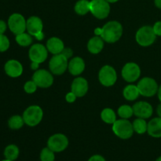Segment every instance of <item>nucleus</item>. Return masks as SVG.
I'll use <instances>...</instances> for the list:
<instances>
[{
  "label": "nucleus",
  "instance_id": "obj_1",
  "mask_svg": "<svg viewBox=\"0 0 161 161\" xmlns=\"http://www.w3.org/2000/svg\"><path fill=\"white\" fill-rule=\"evenodd\" d=\"M101 37L108 43H113L119 40L123 35V27L119 22L113 20L102 27Z\"/></svg>",
  "mask_w": 161,
  "mask_h": 161
},
{
  "label": "nucleus",
  "instance_id": "obj_2",
  "mask_svg": "<svg viewBox=\"0 0 161 161\" xmlns=\"http://www.w3.org/2000/svg\"><path fill=\"white\" fill-rule=\"evenodd\" d=\"M113 130L115 135L122 139H128L133 135V125L127 119L116 120L113 124Z\"/></svg>",
  "mask_w": 161,
  "mask_h": 161
},
{
  "label": "nucleus",
  "instance_id": "obj_3",
  "mask_svg": "<svg viewBox=\"0 0 161 161\" xmlns=\"http://www.w3.org/2000/svg\"><path fill=\"white\" fill-rule=\"evenodd\" d=\"M43 116L42 109L38 105H31L26 108L23 113L25 124L29 127H35L42 121Z\"/></svg>",
  "mask_w": 161,
  "mask_h": 161
},
{
  "label": "nucleus",
  "instance_id": "obj_4",
  "mask_svg": "<svg viewBox=\"0 0 161 161\" xmlns=\"http://www.w3.org/2000/svg\"><path fill=\"white\" fill-rule=\"evenodd\" d=\"M157 35L151 26L142 27L136 33L135 39L137 42L142 47H149L152 45L156 40Z\"/></svg>",
  "mask_w": 161,
  "mask_h": 161
},
{
  "label": "nucleus",
  "instance_id": "obj_5",
  "mask_svg": "<svg viewBox=\"0 0 161 161\" xmlns=\"http://www.w3.org/2000/svg\"><path fill=\"white\" fill-rule=\"evenodd\" d=\"M91 13L97 19H105L108 16L110 13L109 3L106 0H91Z\"/></svg>",
  "mask_w": 161,
  "mask_h": 161
},
{
  "label": "nucleus",
  "instance_id": "obj_6",
  "mask_svg": "<svg viewBox=\"0 0 161 161\" xmlns=\"http://www.w3.org/2000/svg\"><path fill=\"white\" fill-rule=\"evenodd\" d=\"M138 89L141 95L145 97H152L158 91V85L155 80L149 77L142 79L138 83Z\"/></svg>",
  "mask_w": 161,
  "mask_h": 161
},
{
  "label": "nucleus",
  "instance_id": "obj_7",
  "mask_svg": "<svg viewBox=\"0 0 161 161\" xmlns=\"http://www.w3.org/2000/svg\"><path fill=\"white\" fill-rule=\"evenodd\" d=\"M49 67L52 73L54 75H62L69 67L68 58L62 53L53 55L49 63Z\"/></svg>",
  "mask_w": 161,
  "mask_h": 161
},
{
  "label": "nucleus",
  "instance_id": "obj_8",
  "mask_svg": "<svg viewBox=\"0 0 161 161\" xmlns=\"http://www.w3.org/2000/svg\"><path fill=\"white\" fill-rule=\"evenodd\" d=\"M98 79L100 83L105 86H111L115 84L117 80L116 72L110 65H105L101 69L98 74Z\"/></svg>",
  "mask_w": 161,
  "mask_h": 161
},
{
  "label": "nucleus",
  "instance_id": "obj_9",
  "mask_svg": "<svg viewBox=\"0 0 161 161\" xmlns=\"http://www.w3.org/2000/svg\"><path fill=\"white\" fill-rule=\"evenodd\" d=\"M26 22L25 17L20 14H13L8 19V27L14 34L18 35L25 32L26 30Z\"/></svg>",
  "mask_w": 161,
  "mask_h": 161
},
{
  "label": "nucleus",
  "instance_id": "obj_10",
  "mask_svg": "<svg viewBox=\"0 0 161 161\" xmlns=\"http://www.w3.org/2000/svg\"><path fill=\"white\" fill-rule=\"evenodd\" d=\"M69 146V139L62 134H56L50 137L47 142V146L54 153L64 151Z\"/></svg>",
  "mask_w": 161,
  "mask_h": 161
},
{
  "label": "nucleus",
  "instance_id": "obj_11",
  "mask_svg": "<svg viewBox=\"0 0 161 161\" xmlns=\"http://www.w3.org/2000/svg\"><path fill=\"white\" fill-rule=\"evenodd\" d=\"M28 56L32 62L41 64L47 60L48 56V50L40 43L34 44L30 48Z\"/></svg>",
  "mask_w": 161,
  "mask_h": 161
},
{
  "label": "nucleus",
  "instance_id": "obj_12",
  "mask_svg": "<svg viewBox=\"0 0 161 161\" xmlns=\"http://www.w3.org/2000/svg\"><path fill=\"white\" fill-rule=\"evenodd\" d=\"M32 80L39 87L48 88L53 84V78L51 73L45 69L36 70L32 76Z\"/></svg>",
  "mask_w": 161,
  "mask_h": 161
},
{
  "label": "nucleus",
  "instance_id": "obj_13",
  "mask_svg": "<svg viewBox=\"0 0 161 161\" xmlns=\"http://www.w3.org/2000/svg\"><path fill=\"white\" fill-rule=\"evenodd\" d=\"M141 75L140 68L136 63L129 62L124 66L122 69V76L129 83L135 82Z\"/></svg>",
  "mask_w": 161,
  "mask_h": 161
},
{
  "label": "nucleus",
  "instance_id": "obj_14",
  "mask_svg": "<svg viewBox=\"0 0 161 161\" xmlns=\"http://www.w3.org/2000/svg\"><path fill=\"white\" fill-rule=\"evenodd\" d=\"M134 114L138 118L148 119L153 115L152 105L146 102H138L133 105Z\"/></svg>",
  "mask_w": 161,
  "mask_h": 161
},
{
  "label": "nucleus",
  "instance_id": "obj_15",
  "mask_svg": "<svg viewBox=\"0 0 161 161\" xmlns=\"http://www.w3.org/2000/svg\"><path fill=\"white\" fill-rule=\"evenodd\" d=\"M4 70L6 75L12 78H17L21 75L23 72V66L17 60H9L5 64Z\"/></svg>",
  "mask_w": 161,
  "mask_h": 161
},
{
  "label": "nucleus",
  "instance_id": "obj_16",
  "mask_svg": "<svg viewBox=\"0 0 161 161\" xmlns=\"http://www.w3.org/2000/svg\"><path fill=\"white\" fill-rule=\"evenodd\" d=\"M71 89L77 97H83L88 91L87 81L83 77H78L73 80Z\"/></svg>",
  "mask_w": 161,
  "mask_h": 161
},
{
  "label": "nucleus",
  "instance_id": "obj_17",
  "mask_svg": "<svg viewBox=\"0 0 161 161\" xmlns=\"http://www.w3.org/2000/svg\"><path fill=\"white\" fill-rule=\"evenodd\" d=\"M42 28H43V24L39 17L32 16L27 20L26 30L31 36H35L38 33L42 31Z\"/></svg>",
  "mask_w": 161,
  "mask_h": 161
},
{
  "label": "nucleus",
  "instance_id": "obj_18",
  "mask_svg": "<svg viewBox=\"0 0 161 161\" xmlns=\"http://www.w3.org/2000/svg\"><path fill=\"white\" fill-rule=\"evenodd\" d=\"M69 71L72 75H79L84 71L85 62L83 58L75 57L72 58L69 63Z\"/></svg>",
  "mask_w": 161,
  "mask_h": 161
},
{
  "label": "nucleus",
  "instance_id": "obj_19",
  "mask_svg": "<svg viewBox=\"0 0 161 161\" xmlns=\"http://www.w3.org/2000/svg\"><path fill=\"white\" fill-rule=\"evenodd\" d=\"M47 48L53 54H59L64 49V42L59 38L52 37L47 41Z\"/></svg>",
  "mask_w": 161,
  "mask_h": 161
},
{
  "label": "nucleus",
  "instance_id": "obj_20",
  "mask_svg": "<svg viewBox=\"0 0 161 161\" xmlns=\"http://www.w3.org/2000/svg\"><path fill=\"white\" fill-rule=\"evenodd\" d=\"M147 132L153 138H161V117L154 118L149 121Z\"/></svg>",
  "mask_w": 161,
  "mask_h": 161
},
{
  "label": "nucleus",
  "instance_id": "obj_21",
  "mask_svg": "<svg viewBox=\"0 0 161 161\" xmlns=\"http://www.w3.org/2000/svg\"><path fill=\"white\" fill-rule=\"evenodd\" d=\"M104 47V40L100 36H94L89 40L87 49L91 53L97 54L102 50Z\"/></svg>",
  "mask_w": 161,
  "mask_h": 161
},
{
  "label": "nucleus",
  "instance_id": "obj_22",
  "mask_svg": "<svg viewBox=\"0 0 161 161\" xmlns=\"http://www.w3.org/2000/svg\"><path fill=\"white\" fill-rule=\"evenodd\" d=\"M123 94L127 100L135 101L140 95V93L138 89V86H135V85H128L124 88Z\"/></svg>",
  "mask_w": 161,
  "mask_h": 161
},
{
  "label": "nucleus",
  "instance_id": "obj_23",
  "mask_svg": "<svg viewBox=\"0 0 161 161\" xmlns=\"http://www.w3.org/2000/svg\"><path fill=\"white\" fill-rule=\"evenodd\" d=\"M20 151L16 145H9L6 147L4 150V157L6 160L14 161L18 157Z\"/></svg>",
  "mask_w": 161,
  "mask_h": 161
},
{
  "label": "nucleus",
  "instance_id": "obj_24",
  "mask_svg": "<svg viewBox=\"0 0 161 161\" xmlns=\"http://www.w3.org/2000/svg\"><path fill=\"white\" fill-rule=\"evenodd\" d=\"M75 11L79 15H85L91 12V5L88 0H79L75 5Z\"/></svg>",
  "mask_w": 161,
  "mask_h": 161
},
{
  "label": "nucleus",
  "instance_id": "obj_25",
  "mask_svg": "<svg viewBox=\"0 0 161 161\" xmlns=\"http://www.w3.org/2000/svg\"><path fill=\"white\" fill-rule=\"evenodd\" d=\"M101 117H102V120L106 124H113L116 120V116L115 112L108 108L102 110V113H101Z\"/></svg>",
  "mask_w": 161,
  "mask_h": 161
},
{
  "label": "nucleus",
  "instance_id": "obj_26",
  "mask_svg": "<svg viewBox=\"0 0 161 161\" xmlns=\"http://www.w3.org/2000/svg\"><path fill=\"white\" fill-rule=\"evenodd\" d=\"M132 125H133L134 131L137 132L139 135H142L147 131L148 124L145 119H142V118H138L135 119Z\"/></svg>",
  "mask_w": 161,
  "mask_h": 161
},
{
  "label": "nucleus",
  "instance_id": "obj_27",
  "mask_svg": "<svg viewBox=\"0 0 161 161\" xmlns=\"http://www.w3.org/2000/svg\"><path fill=\"white\" fill-rule=\"evenodd\" d=\"M24 124H25V121H24L23 116L21 117L18 115L11 116L8 120V126L12 130H19L23 127Z\"/></svg>",
  "mask_w": 161,
  "mask_h": 161
},
{
  "label": "nucleus",
  "instance_id": "obj_28",
  "mask_svg": "<svg viewBox=\"0 0 161 161\" xmlns=\"http://www.w3.org/2000/svg\"><path fill=\"white\" fill-rule=\"evenodd\" d=\"M32 36L29 34V33H20V34L16 35V42L17 44H19L21 47H28V46L31 45L32 42Z\"/></svg>",
  "mask_w": 161,
  "mask_h": 161
},
{
  "label": "nucleus",
  "instance_id": "obj_29",
  "mask_svg": "<svg viewBox=\"0 0 161 161\" xmlns=\"http://www.w3.org/2000/svg\"><path fill=\"white\" fill-rule=\"evenodd\" d=\"M118 114L122 119H129L134 114L133 108L130 105H123L118 108Z\"/></svg>",
  "mask_w": 161,
  "mask_h": 161
},
{
  "label": "nucleus",
  "instance_id": "obj_30",
  "mask_svg": "<svg viewBox=\"0 0 161 161\" xmlns=\"http://www.w3.org/2000/svg\"><path fill=\"white\" fill-rule=\"evenodd\" d=\"M41 161H54V152L52 151L50 148H44L40 153Z\"/></svg>",
  "mask_w": 161,
  "mask_h": 161
},
{
  "label": "nucleus",
  "instance_id": "obj_31",
  "mask_svg": "<svg viewBox=\"0 0 161 161\" xmlns=\"http://www.w3.org/2000/svg\"><path fill=\"white\" fill-rule=\"evenodd\" d=\"M9 40L4 34H0V52H5L9 49Z\"/></svg>",
  "mask_w": 161,
  "mask_h": 161
},
{
  "label": "nucleus",
  "instance_id": "obj_32",
  "mask_svg": "<svg viewBox=\"0 0 161 161\" xmlns=\"http://www.w3.org/2000/svg\"><path fill=\"white\" fill-rule=\"evenodd\" d=\"M37 86H38L33 80H30V81L25 83V86H24V89H25V91L27 94H33L34 92H36Z\"/></svg>",
  "mask_w": 161,
  "mask_h": 161
},
{
  "label": "nucleus",
  "instance_id": "obj_33",
  "mask_svg": "<svg viewBox=\"0 0 161 161\" xmlns=\"http://www.w3.org/2000/svg\"><path fill=\"white\" fill-rule=\"evenodd\" d=\"M155 34L158 36H161V21L156 22L155 25L153 27Z\"/></svg>",
  "mask_w": 161,
  "mask_h": 161
},
{
  "label": "nucleus",
  "instance_id": "obj_34",
  "mask_svg": "<svg viewBox=\"0 0 161 161\" xmlns=\"http://www.w3.org/2000/svg\"><path fill=\"white\" fill-rule=\"evenodd\" d=\"M76 96H75V94H74V93H72V91L69 93H68L67 94H66L65 96V99L66 101H67L69 103H72V102H74L75 101V99H76Z\"/></svg>",
  "mask_w": 161,
  "mask_h": 161
},
{
  "label": "nucleus",
  "instance_id": "obj_35",
  "mask_svg": "<svg viewBox=\"0 0 161 161\" xmlns=\"http://www.w3.org/2000/svg\"><path fill=\"white\" fill-rule=\"evenodd\" d=\"M61 53H62L65 58H67L68 59H69V58H70L72 56V54H73V51H72V49L70 48H64V50H63V51L61 52Z\"/></svg>",
  "mask_w": 161,
  "mask_h": 161
},
{
  "label": "nucleus",
  "instance_id": "obj_36",
  "mask_svg": "<svg viewBox=\"0 0 161 161\" xmlns=\"http://www.w3.org/2000/svg\"><path fill=\"white\" fill-rule=\"evenodd\" d=\"M7 28V25L4 20H0V34H4Z\"/></svg>",
  "mask_w": 161,
  "mask_h": 161
},
{
  "label": "nucleus",
  "instance_id": "obj_37",
  "mask_svg": "<svg viewBox=\"0 0 161 161\" xmlns=\"http://www.w3.org/2000/svg\"><path fill=\"white\" fill-rule=\"evenodd\" d=\"M88 161H106V160H105V158H104L103 157H102V156L94 155V156H92Z\"/></svg>",
  "mask_w": 161,
  "mask_h": 161
},
{
  "label": "nucleus",
  "instance_id": "obj_38",
  "mask_svg": "<svg viewBox=\"0 0 161 161\" xmlns=\"http://www.w3.org/2000/svg\"><path fill=\"white\" fill-rule=\"evenodd\" d=\"M35 37H36V39H37V40H39V41L42 40V39H44V33L42 32V31H41V32L38 33L37 35H36V36H35Z\"/></svg>",
  "mask_w": 161,
  "mask_h": 161
},
{
  "label": "nucleus",
  "instance_id": "obj_39",
  "mask_svg": "<svg viewBox=\"0 0 161 161\" xmlns=\"http://www.w3.org/2000/svg\"><path fill=\"white\" fill-rule=\"evenodd\" d=\"M39 63L32 62V61H31V69H33V70H37V69H39Z\"/></svg>",
  "mask_w": 161,
  "mask_h": 161
},
{
  "label": "nucleus",
  "instance_id": "obj_40",
  "mask_svg": "<svg viewBox=\"0 0 161 161\" xmlns=\"http://www.w3.org/2000/svg\"><path fill=\"white\" fill-rule=\"evenodd\" d=\"M102 32V28H97L94 30V35L97 36H101Z\"/></svg>",
  "mask_w": 161,
  "mask_h": 161
},
{
  "label": "nucleus",
  "instance_id": "obj_41",
  "mask_svg": "<svg viewBox=\"0 0 161 161\" xmlns=\"http://www.w3.org/2000/svg\"><path fill=\"white\" fill-rule=\"evenodd\" d=\"M154 3H155L156 6L159 9H161V0H154Z\"/></svg>",
  "mask_w": 161,
  "mask_h": 161
},
{
  "label": "nucleus",
  "instance_id": "obj_42",
  "mask_svg": "<svg viewBox=\"0 0 161 161\" xmlns=\"http://www.w3.org/2000/svg\"><path fill=\"white\" fill-rule=\"evenodd\" d=\"M157 114H158L159 117H161V104L158 105V107H157Z\"/></svg>",
  "mask_w": 161,
  "mask_h": 161
},
{
  "label": "nucleus",
  "instance_id": "obj_43",
  "mask_svg": "<svg viewBox=\"0 0 161 161\" xmlns=\"http://www.w3.org/2000/svg\"><path fill=\"white\" fill-rule=\"evenodd\" d=\"M157 94H158V98L161 102V85L160 87L158 88V91H157Z\"/></svg>",
  "mask_w": 161,
  "mask_h": 161
},
{
  "label": "nucleus",
  "instance_id": "obj_44",
  "mask_svg": "<svg viewBox=\"0 0 161 161\" xmlns=\"http://www.w3.org/2000/svg\"><path fill=\"white\" fill-rule=\"evenodd\" d=\"M106 1L110 3H116L117 1H119V0H106Z\"/></svg>",
  "mask_w": 161,
  "mask_h": 161
},
{
  "label": "nucleus",
  "instance_id": "obj_45",
  "mask_svg": "<svg viewBox=\"0 0 161 161\" xmlns=\"http://www.w3.org/2000/svg\"><path fill=\"white\" fill-rule=\"evenodd\" d=\"M156 161H161V157H159V158H157V160H156Z\"/></svg>",
  "mask_w": 161,
  "mask_h": 161
},
{
  "label": "nucleus",
  "instance_id": "obj_46",
  "mask_svg": "<svg viewBox=\"0 0 161 161\" xmlns=\"http://www.w3.org/2000/svg\"><path fill=\"white\" fill-rule=\"evenodd\" d=\"M2 161H10V160H6V159H5V160H2Z\"/></svg>",
  "mask_w": 161,
  "mask_h": 161
}]
</instances>
